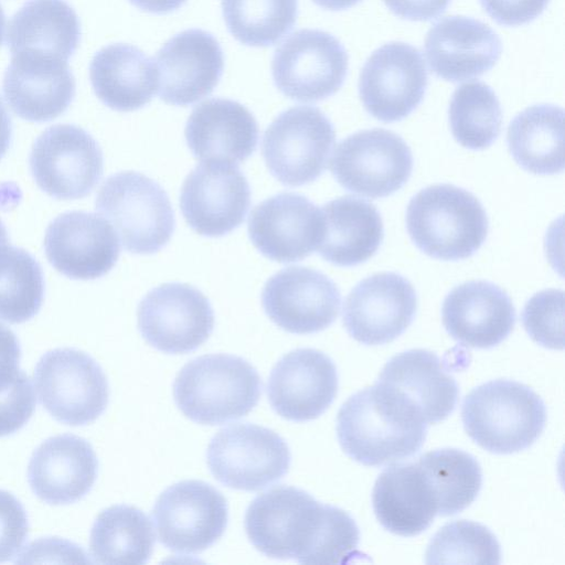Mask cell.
<instances>
[{
	"label": "cell",
	"mask_w": 565,
	"mask_h": 565,
	"mask_svg": "<svg viewBox=\"0 0 565 565\" xmlns=\"http://www.w3.org/2000/svg\"><path fill=\"white\" fill-rule=\"evenodd\" d=\"M244 526L254 547L271 558L344 564L358 554L360 531L353 518L290 486L257 495L246 510Z\"/></svg>",
	"instance_id": "1"
},
{
	"label": "cell",
	"mask_w": 565,
	"mask_h": 565,
	"mask_svg": "<svg viewBox=\"0 0 565 565\" xmlns=\"http://www.w3.org/2000/svg\"><path fill=\"white\" fill-rule=\"evenodd\" d=\"M427 424L403 401L374 384L350 396L337 416L342 450L364 466L412 457L425 443Z\"/></svg>",
	"instance_id": "2"
},
{
	"label": "cell",
	"mask_w": 565,
	"mask_h": 565,
	"mask_svg": "<svg viewBox=\"0 0 565 565\" xmlns=\"http://www.w3.org/2000/svg\"><path fill=\"white\" fill-rule=\"evenodd\" d=\"M546 416L544 402L532 388L503 379L475 387L461 408L468 436L484 450L500 455L532 446L545 428Z\"/></svg>",
	"instance_id": "3"
},
{
	"label": "cell",
	"mask_w": 565,
	"mask_h": 565,
	"mask_svg": "<svg viewBox=\"0 0 565 565\" xmlns=\"http://www.w3.org/2000/svg\"><path fill=\"white\" fill-rule=\"evenodd\" d=\"M262 380L241 356L205 354L178 373L173 397L179 409L202 425H221L247 415L258 403Z\"/></svg>",
	"instance_id": "4"
},
{
	"label": "cell",
	"mask_w": 565,
	"mask_h": 565,
	"mask_svg": "<svg viewBox=\"0 0 565 565\" xmlns=\"http://www.w3.org/2000/svg\"><path fill=\"white\" fill-rule=\"evenodd\" d=\"M406 227L419 250L441 260L472 256L488 234V217L480 201L465 189L435 184L408 203Z\"/></svg>",
	"instance_id": "5"
},
{
	"label": "cell",
	"mask_w": 565,
	"mask_h": 565,
	"mask_svg": "<svg viewBox=\"0 0 565 565\" xmlns=\"http://www.w3.org/2000/svg\"><path fill=\"white\" fill-rule=\"evenodd\" d=\"M95 206L113 225L124 248L132 254L160 250L175 228L167 192L139 172L122 171L108 177L99 188Z\"/></svg>",
	"instance_id": "6"
},
{
	"label": "cell",
	"mask_w": 565,
	"mask_h": 565,
	"mask_svg": "<svg viewBox=\"0 0 565 565\" xmlns=\"http://www.w3.org/2000/svg\"><path fill=\"white\" fill-rule=\"evenodd\" d=\"M43 407L58 422L82 426L97 419L109 399L107 377L83 351L58 348L44 353L34 370Z\"/></svg>",
	"instance_id": "7"
},
{
	"label": "cell",
	"mask_w": 565,
	"mask_h": 565,
	"mask_svg": "<svg viewBox=\"0 0 565 565\" xmlns=\"http://www.w3.org/2000/svg\"><path fill=\"white\" fill-rule=\"evenodd\" d=\"M334 141V127L319 108L296 106L268 126L262 152L274 178L284 185L300 186L323 173Z\"/></svg>",
	"instance_id": "8"
},
{
	"label": "cell",
	"mask_w": 565,
	"mask_h": 565,
	"mask_svg": "<svg viewBox=\"0 0 565 565\" xmlns=\"http://www.w3.org/2000/svg\"><path fill=\"white\" fill-rule=\"evenodd\" d=\"M206 462L222 484L258 491L288 472L291 454L287 443L274 430L237 423L213 436L206 450Z\"/></svg>",
	"instance_id": "9"
},
{
	"label": "cell",
	"mask_w": 565,
	"mask_h": 565,
	"mask_svg": "<svg viewBox=\"0 0 565 565\" xmlns=\"http://www.w3.org/2000/svg\"><path fill=\"white\" fill-rule=\"evenodd\" d=\"M330 170L345 190L370 199L385 198L399 190L413 170V154L395 132L374 128L341 140Z\"/></svg>",
	"instance_id": "10"
},
{
	"label": "cell",
	"mask_w": 565,
	"mask_h": 565,
	"mask_svg": "<svg viewBox=\"0 0 565 565\" xmlns=\"http://www.w3.org/2000/svg\"><path fill=\"white\" fill-rule=\"evenodd\" d=\"M348 64V53L335 36L321 30L302 29L277 47L271 74L285 96L315 103L340 89Z\"/></svg>",
	"instance_id": "11"
},
{
	"label": "cell",
	"mask_w": 565,
	"mask_h": 565,
	"mask_svg": "<svg viewBox=\"0 0 565 565\" xmlns=\"http://www.w3.org/2000/svg\"><path fill=\"white\" fill-rule=\"evenodd\" d=\"M152 520L160 543L175 553L198 554L224 533L228 505L224 495L200 480H184L157 499Z\"/></svg>",
	"instance_id": "12"
},
{
	"label": "cell",
	"mask_w": 565,
	"mask_h": 565,
	"mask_svg": "<svg viewBox=\"0 0 565 565\" xmlns=\"http://www.w3.org/2000/svg\"><path fill=\"white\" fill-rule=\"evenodd\" d=\"M30 168L36 184L49 195L81 199L92 192L103 174V153L86 130L60 124L36 138Z\"/></svg>",
	"instance_id": "13"
},
{
	"label": "cell",
	"mask_w": 565,
	"mask_h": 565,
	"mask_svg": "<svg viewBox=\"0 0 565 565\" xmlns=\"http://www.w3.org/2000/svg\"><path fill=\"white\" fill-rule=\"evenodd\" d=\"M138 329L154 349L189 353L203 344L214 328V311L196 288L168 282L151 289L139 302Z\"/></svg>",
	"instance_id": "14"
},
{
	"label": "cell",
	"mask_w": 565,
	"mask_h": 565,
	"mask_svg": "<svg viewBox=\"0 0 565 565\" xmlns=\"http://www.w3.org/2000/svg\"><path fill=\"white\" fill-rule=\"evenodd\" d=\"M249 205L248 181L233 162L203 161L188 174L181 188L183 217L203 236L220 237L237 228Z\"/></svg>",
	"instance_id": "15"
},
{
	"label": "cell",
	"mask_w": 565,
	"mask_h": 565,
	"mask_svg": "<svg viewBox=\"0 0 565 565\" xmlns=\"http://www.w3.org/2000/svg\"><path fill=\"white\" fill-rule=\"evenodd\" d=\"M428 75L420 52L403 42L375 50L364 63L359 94L374 118L393 122L407 117L420 104Z\"/></svg>",
	"instance_id": "16"
},
{
	"label": "cell",
	"mask_w": 565,
	"mask_h": 565,
	"mask_svg": "<svg viewBox=\"0 0 565 565\" xmlns=\"http://www.w3.org/2000/svg\"><path fill=\"white\" fill-rule=\"evenodd\" d=\"M417 296L412 284L396 273H380L358 282L345 298L343 326L365 345L398 338L413 322Z\"/></svg>",
	"instance_id": "17"
},
{
	"label": "cell",
	"mask_w": 565,
	"mask_h": 565,
	"mask_svg": "<svg viewBox=\"0 0 565 565\" xmlns=\"http://www.w3.org/2000/svg\"><path fill=\"white\" fill-rule=\"evenodd\" d=\"M262 305L269 319L282 330L310 334L334 322L341 295L337 285L321 271L292 266L266 281Z\"/></svg>",
	"instance_id": "18"
},
{
	"label": "cell",
	"mask_w": 565,
	"mask_h": 565,
	"mask_svg": "<svg viewBox=\"0 0 565 565\" xmlns=\"http://www.w3.org/2000/svg\"><path fill=\"white\" fill-rule=\"evenodd\" d=\"M158 95L175 106H188L210 95L224 68V54L216 39L190 29L169 39L156 55Z\"/></svg>",
	"instance_id": "19"
},
{
	"label": "cell",
	"mask_w": 565,
	"mask_h": 565,
	"mask_svg": "<svg viewBox=\"0 0 565 565\" xmlns=\"http://www.w3.org/2000/svg\"><path fill=\"white\" fill-rule=\"evenodd\" d=\"M247 228L252 243L265 257L279 263L299 262L318 248L322 214L306 196L282 192L253 209Z\"/></svg>",
	"instance_id": "20"
},
{
	"label": "cell",
	"mask_w": 565,
	"mask_h": 565,
	"mask_svg": "<svg viewBox=\"0 0 565 565\" xmlns=\"http://www.w3.org/2000/svg\"><path fill=\"white\" fill-rule=\"evenodd\" d=\"M333 361L316 349H297L273 367L266 391L270 406L281 417L308 422L322 415L338 393Z\"/></svg>",
	"instance_id": "21"
},
{
	"label": "cell",
	"mask_w": 565,
	"mask_h": 565,
	"mask_svg": "<svg viewBox=\"0 0 565 565\" xmlns=\"http://www.w3.org/2000/svg\"><path fill=\"white\" fill-rule=\"evenodd\" d=\"M50 264L73 279L106 275L119 256V243L110 224L94 213L72 211L54 218L44 236Z\"/></svg>",
	"instance_id": "22"
},
{
	"label": "cell",
	"mask_w": 565,
	"mask_h": 565,
	"mask_svg": "<svg viewBox=\"0 0 565 565\" xmlns=\"http://www.w3.org/2000/svg\"><path fill=\"white\" fill-rule=\"evenodd\" d=\"M10 108L29 121H49L63 114L75 96L67 61L38 53L12 54L2 82Z\"/></svg>",
	"instance_id": "23"
},
{
	"label": "cell",
	"mask_w": 565,
	"mask_h": 565,
	"mask_svg": "<svg viewBox=\"0 0 565 565\" xmlns=\"http://www.w3.org/2000/svg\"><path fill=\"white\" fill-rule=\"evenodd\" d=\"M375 384L403 401L427 425L446 419L456 408L459 396L458 384L443 361L424 349L394 355Z\"/></svg>",
	"instance_id": "24"
},
{
	"label": "cell",
	"mask_w": 565,
	"mask_h": 565,
	"mask_svg": "<svg viewBox=\"0 0 565 565\" xmlns=\"http://www.w3.org/2000/svg\"><path fill=\"white\" fill-rule=\"evenodd\" d=\"M446 331L469 348L490 349L508 338L515 324V309L508 294L486 280L455 287L441 308Z\"/></svg>",
	"instance_id": "25"
},
{
	"label": "cell",
	"mask_w": 565,
	"mask_h": 565,
	"mask_svg": "<svg viewBox=\"0 0 565 565\" xmlns=\"http://www.w3.org/2000/svg\"><path fill=\"white\" fill-rule=\"evenodd\" d=\"M501 53V40L489 25L461 15L441 19L425 39L431 72L449 82L481 76L494 66Z\"/></svg>",
	"instance_id": "26"
},
{
	"label": "cell",
	"mask_w": 565,
	"mask_h": 565,
	"mask_svg": "<svg viewBox=\"0 0 565 565\" xmlns=\"http://www.w3.org/2000/svg\"><path fill=\"white\" fill-rule=\"evenodd\" d=\"M98 461L90 444L76 435L47 438L32 454L28 481L33 493L53 505L81 500L92 489Z\"/></svg>",
	"instance_id": "27"
},
{
	"label": "cell",
	"mask_w": 565,
	"mask_h": 565,
	"mask_svg": "<svg viewBox=\"0 0 565 565\" xmlns=\"http://www.w3.org/2000/svg\"><path fill=\"white\" fill-rule=\"evenodd\" d=\"M184 135L194 158L234 163L255 152L258 126L253 114L238 102L212 98L192 110Z\"/></svg>",
	"instance_id": "28"
},
{
	"label": "cell",
	"mask_w": 565,
	"mask_h": 565,
	"mask_svg": "<svg viewBox=\"0 0 565 565\" xmlns=\"http://www.w3.org/2000/svg\"><path fill=\"white\" fill-rule=\"evenodd\" d=\"M372 504L382 526L399 536L420 534L437 515L434 492L417 461L384 469L374 483Z\"/></svg>",
	"instance_id": "29"
},
{
	"label": "cell",
	"mask_w": 565,
	"mask_h": 565,
	"mask_svg": "<svg viewBox=\"0 0 565 565\" xmlns=\"http://www.w3.org/2000/svg\"><path fill=\"white\" fill-rule=\"evenodd\" d=\"M321 214L323 231L317 250L327 262L352 267L366 262L379 249L384 228L372 203L345 195L326 203Z\"/></svg>",
	"instance_id": "30"
},
{
	"label": "cell",
	"mask_w": 565,
	"mask_h": 565,
	"mask_svg": "<svg viewBox=\"0 0 565 565\" xmlns=\"http://www.w3.org/2000/svg\"><path fill=\"white\" fill-rule=\"evenodd\" d=\"M89 78L99 100L118 111L143 107L158 89L154 63L138 47L124 43L107 45L93 56Z\"/></svg>",
	"instance_id": "31"
},
{
	"label": "cell",
	"mask_w": 565,
	"mask_h": 565,
	"mask_svg": "<svg viewBox=\"0 0 565 565\" xmlns=\"http://www.w3.org/2000/svg\"><path fill=\"white\" fill-rule=\"evenodd\" d=\"M81 24L64 0H30L8 24L11 54L29 52L67 61L77 49Z\"/></svg>",
	"instance_id": "32"
},
{
	"label": "cell",
	"mask_w": 565,
	"mask_h": 565,
	"mask_svg": "<svg viewBox=\"0 0 565 565\" xmlns=\"http://www.w3.org/2000/svg\"><path fill=\"white\" fill-rule=\"evenodd\" d=\"M564 111L550 104L533 105L508 127V148L515 162L534 174H556L564 169Z\"/></svg>",
	"instance_id": "33"
},
{
	"label": "cell",
	"mask_w": 565,
	"mask_h": 565,
	"mask_svg": "<svg viewBox=\"0 0 565 565\" xmlns=\"http://www.w3.org/2000/svg\"><path fill=\"white\" fill-rule=\"evenodd\" d=\"M153 546L154 533L149 518L131 505L105 509L90 531V556L100 564L141 565L149 561Z\"/></svg>",
	"instance_id": "34"
},
{
	"label": "cell",
	"mask_w": 565,
	"mask_h": 565,
	"mask_svg": "<svg viewBox=\"0 0 565 565\" xmlns=\"http://www.w3.org/2000/svg\"><path fill=\"white\" fill-rule=\"evenodd\" d=\"M417 463L434 492L437 515L459 513L478 497L482 470L472 455L456 448H443L422 455Z\"/></svg>",
	"instance_id": "35"
},
{
	"label": "cell",
	"mask_w": 565,
	"mask_h": 565,
	"mask_svg": "<svg viewBox=\"0 0 565 565\" xmlns=\"http://www.w3.org/2000/svg\"><path fill=\"white\" fill-rule=\"evenodd\" d=\"M448 117L454 138L471 150L488 148L501 131L500 102L482 82L465 83L454 92Z\"/></svg>",
	"instance_id": "36"
},
{
	"label": "cell",
	"mask_w": 565,
	"mask_h": 565,
	"mask_svg": "<svg viewBox=\"0 0 565 565\" xmlns=\"http://www.w3.org/2000/svg\"><path fill=\"white\" fill-rule=\"evenodd\" d=\"M231 34L248 46H269L294 26L298 0H221Z\"/></svg>",
	"instance_id": "37"
},
{
	"label": "cell",
	"mask_w": 565,
	"mask_h": 565,
	"mask_svg": "<svg viewBox=\"0 0 565 565\" xmlns=\"http://www.w3.org/2000/svg\"><path fill=\"white\" fill-rule=\"evenodd\" d=\"M44 280L39 263L24 249L0 245V320L21 323L41 308Z\"/></svg>",
	"instance_id": "38"
},
{
	"label": "cell",
	"mask_w": 565,
	"mask_h": 565,
	"mask_svg": "<svg viewBox=\"0 0 565 565\" xmlns=\"http://www.w3.org/2000/svg\"><path fill=\"white\" fill-rule=\"evenodd\" d=\"M426 564H500L501 547L484 525L458 520L446 523L431 537Z\"/></svg>",
	"instance_id": "39"
},
{
	"label": "cell",
	"mask_w": 565,
	"mask_h": 565,
	"mask_svg": "<svg viewBox=\"0 0 565 565\" xmlns=\"http://www.w3.org/2000/svg\"><path fill=\"white\" fill-rule=\"evenodd\" d=\"M564 292L546 289L530 298L522 311L521 320L527 334L539 344L562 350Z\"/></svg>",
	"instance_id": "40"
},
{
	"label": "cell",
	"mask_w": 565,
	"mask_h": 565,
	"mask_svg": "<svg viewBox=\"0 0 565 565\" xmlns=\"http://www.w3.org/2000/svg\"><path fill=\"white\" fill-rule=\"evenodd\" d=\"M35 395L29 376L21 370L0 390V437L14 434L31 418Z\"/></svg>",
	"instance_id": "41"
},
{
	"label": "cell",
	"mask_w": 565,
	"mask_h": 565,
	"mask_svg": "<svg viewBox=\"0 0 565 565\" xmlns=\"http://www.w3.org/2000/svg\"><path fill=\"white\" fill-rule=\"evenodd\" d=\"M28 516L21 502L0 490V563L14 558L28 535Z\"/></svg>",
	"instance_id": "42"
},
{
	"label": "cell",
	"mask_w": 565,
	"mask_h": 565,
	"mask_svg": "<svg viewBox=\"0 0 565 565\" xmlns=\"http://www.w3.org/2000/svg\"><path fill=\"white\" fill-rule=\"evenodd\" d=\"M550 0H480L484 11L499 24L515 26L536 19Z\"/></svg>",
	"instance_id": "43"
},
{
	"label": "cell",
	"mask_w": 565,
	"mask_h": 565,
	"mask_svg": "<svg viewBox=\"0 0 565 565\" xmlns=\"http://www.w3.org/2000/svg\"><path fill=\"white\" fill-rule=\"evenodd\" d=\"M397 17L412 21H427L439 17L450 0H383Z\"/></svg>",
	"instance_id": "44"
},
{
	"label": "cell",
	"mask_w": 565,
	"mask_h": 565,
	"mask_svg": "<svg viewBox=\"0 0 565 565\" xmlns=\"http://www.w3.org/2000/svg\"><path fill=\"white\" fill-rule=\"evenodd\" d=\"M21 349L15 334L0 323V390L10 384L21 370Z\"/></svg>",
	"instance_id": "45"
},
{
	"label": "cell",
	"mask_w": 565,
	"mask_h": 565,
	"mask_svg": "<svg viewBox=\"0 0 565 565\" xmlns=\"http://www.w3.org/2000/svg\"><path fill=\"white\" fill-rule=\"evenodd\" d=\"M41 557L42 561H45L46 557L53 556H64V557H73L75 559L78 558L79 562H87L85 559L84 552L75 544L70 543L64 540H56L55 537H51L47 540H40L38 542H33L29 550L22 554L23 559H19V563H25L29 558ZM75 562H78L75 559Z\"/></svg>",
	"instance_id": "46"
},
{
	"label": "cell",
	"mask_w": 565,
	"mask_h": 565,
	"mask_svg": "<svg viewBox=\"0 0 565 565\" xmlns=\"http://www.w3.org/2000/svg\"><path fill=\"white\" fill-rule=\"evenodd\" d=\"M142 11L163 14L179 9L186 0H129Z\"/></svg>",
	"instance_id": "47"
},
{
	"label": "cell",
	"mask_w": 565,
	"mask_h": 565,
	"mask_svg": "<svg viewBox=\"0 0 565 565\" xmlns=\"http://www.w3.org/2000/svg\"><path fill=\"white\" fill-rule=\"evenodd\" d=\"M11 119L0 98V159L7 152L11 141Z\"/></svg>",
	"instance_id": "48"
},
{
	"label": "cell",
	"mask_w": 565,
	"mask_h": 565,
	"mask_svg": "<svg viewBox=\"0 0 565 565\" xmlns=\"http://www.w3.org/2000/svg\"><path fill=\"white\" fill-rule=\"evenodd\" d=\"M312 1L321 8L332 10V11H339V10L349 9L353 6H355L361 0H312Z\"/></svg>",
	"instance_id": "49"
},
{
	"label": "cell",
	"mask_w": 565,
	"mask_h": 565,
	"mask_svg": "<svg viewBox=\"0 0 565 565\" xmlns=\"http://www.w3.org/2000/svg\"><path fill=\"white\" fill-rule=\"evenodd\" d=\"M9 237L3 223L0 220V245L8 244Z\"/></svg>",
	"instance_id": "50"
},
{
	"label": "cell",
	"mask_w": 565,
	"mask_h": 565,
	"mask_svg": "<svg viewBox=\"0 0 565 565\" xmlns=\"http://www.w3.org/2000/svg\"><path fill=\"white\" fill-rule=\"evenodd\" d=\"M4 22H6V17H4L3 10L0 6V45L2 44V41H3Z\"/></svg>",
	"instance_id": "51"
}]
</instances>
